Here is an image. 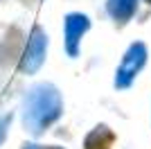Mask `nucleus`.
Here are the masks:
<instances>
[{"instance_id": "4", "label": "nucleus", "mask_w": 151, "mask_h": 149, "mask_svg": "<svg viewBox=\"0 0 151 149\" xmlns=\"http://www.w3.org/2000/svg\"><path fill=\"white\" fill-rule=\"evenodd\" d=\"M147 2H151V0H147Z\"/></svg>"}, {"instance_id": "3", "label": "nucleus", "mask_w": 151, "mask_h": 149, "mask_svg": "<svg viewBox=\"0 0 151 149\" xmlns=\"http://www.w3.org/2000/svg\"><path fill=\"white\" fill-rule=\"evenodd\" d=\"M25 149H29V147H27V145H25ZM41 149H45V147H41ZM47 149H54V147H47Z\"/></svg>"}, {"instance_id": "2", "label": "nucleus", "mask_w": 151, "mask_h": 149, "mask_svg": "<svg viewBox=\"0 0 151 149\" xmlns=\"http://www.w3.org/2000/svg\"><path fill=\"white\" fill-rule=\"evenodd\" d=\"M115 136L113 131H108V127H97V129L86 138V149H111Z\"/></svg>"}, {"instance_id": "1", "label": "nucleus", "mask_w": 151, "mask_h": 149, "mask_svg": "<svg viewBox=\"0 0 151 149\" xmlns=\"http://www.w3.org/2000/svg\"><path fill=\"white\" fill-rule=\"evenodd\" d=\"M41 52H43V38L38 36V30H34V36H32L29 45H27L25 59L20 63V70H34L41 61Z\"/></svg>"}]
</instances>
